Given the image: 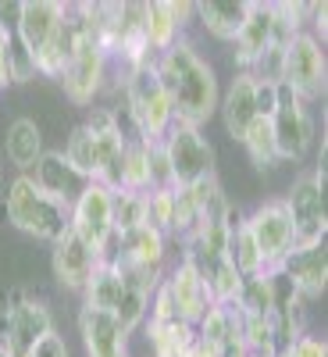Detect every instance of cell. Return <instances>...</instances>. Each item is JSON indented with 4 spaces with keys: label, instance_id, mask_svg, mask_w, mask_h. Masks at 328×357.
I'll use <instances>...</instances> for the list:
<instances>
[{
    "label": "cell",
    "instance_id": "obj_1",
    "mask_svg": "<svg viewBox=\"0 0 328 357\" xmlns=\"http://www.w3.org/2000/svg\"><path fill=\"white\" fill-rule=\"evenodd\" d=\"M154 68L161 75V86L168 93L175 122H186V126L200 129L207 118L218 111V104H221L218 75H214V68L203 61V54L189 40H178L175 47L157 54Z\"/></svg>",
    "mask_w": 328,
    "mask_h": 357
},
{
    "label": "cell",
    "instance_id": "obj_2",
    "mask_svg": "<svg viewBox=\"0 0 328 357\" xmlns=\"http://www.w3.org/2000/svg\"><path fill=\"white\" fill-rule=\"evenodd\" d=\"M129 139H132V132L122 126V111L93 107L86 122L79 129H72V136L65 143V158L89 178V183H100L111 193H118L122 154H125Z\"/></svg>",
    "mask_w": 328,
    "mask_h": 357
},
{
    "label": "cell",
    "instance_id": "obj_3",
    "mask_svg": "<svg viewBox=\"0 0 328 357\" xmlns=\"http://www.w3.org/2000/svg\"><path fill=\"white\" fill-rule=\"evenodd\" d=\"M4 211H8V222L18 232L54 243V240H61V236L68 232L72 207L65 200L50 197L47 190H40L33 183V175H15L8 193H4Z\"/></svg>",
    "mask_w": 328,
    "mask_h": 357
},
{
    "label": "cell",
    "instance_id": "obj_4",
    "mask_svg": "<svg viewBox=\"0 0 328 357\" xmlns=\"http://www.w3.org/2000/svg\"><path fill=\"white\" fill-rule=\"evenodd\" d=\"M122 97H125V118H129V132L136 139H164V132L171 129L175 114L168 104V93L161 86V75L150 65H139L122 72Z\"/></svg>",
    "mask_w": 328,
    "mask_h": 357
},
{
    "label": "cell",
    "instance_id": "obj_5",
    "mask_svg": "<svg viewBox=\"0 0 328 357\" xmlns=\"http://www.w3.org/2000/svg\"><path fill=\"white\" fill-rule=\"evenodd\" d=\"M161 143H164V158L171 172V186H196L214 175V146L196 126L171 122Z\"/></svg>",
    "mask_w": 328,
    "mask_h": 357
},
{
    "label": "cell",
    "instance_id": "obj_6",
    "mask_svg": "<svg viewBox=\"0 0 328 357\" xmlns=\"http://www.w3.org/2000/svg\"><path fill=\"white\" fill-rule=\"evenodd\" d=\"M282 204H286L289 222H292V247L325 243V229H328V218H325V168L296 175Z\"/></svg>",
    "mask_w": 328,
    "mask_h": 357
},
{
    "label": "cell",
    "instance_id": "obj_7",
    "mask_svg": "<svg viewBox=\"0 0 328 357\" xmlns=\"http://www.w3.org/2000/svg\"><path fill=\"white\" fill-rule=\"evenodd\" d=\"M50 333H54L50 307L33 293L11 289L4 307V350L11 357H29Z\"/></svg>",
    "mask_w": 328,
    "mask_h": 357
},
{
    "label": "cell",
    "instance_id": "obj_8",
    "mask_svg": "<svg viewBox=\"0 0 328 357\" xmlns=\"http://www.w3.org/2000/svg\"><path fill=\"white\" fill-rule=\"evenodd\" d=\"M75 15V11H72ZM79 22V18H75ZM107 50L100 47V40L89 33V25L79 22V43H75V54H72V65L65 68V75L57 79L65 89V97L75 104V107H86V104H93L97 93H100V86L107 79Z\"/></svg>",
    "mask_w": 328,
    "mask_h": 357
},
{
    "label": "cell",
    "instance_id": "obj_9",
    "mask_svg": "<svg viewBox=\"0 0 328 357\" xmlns=\"http://www.w3.org/2000/svg\"><path fill=\"white\" fill-rule=\"evenodd\" d=\"M272 132H275V151L279 161H304L311 143H314V118L307 104L286 86H275V104H272Z\"/></svg>",
    "mask_w": 328,
    "mask_h": 357
},
{
    "label": "cell",
    "instance_id": "obj_10",
    "mask_svg": "<svg viewBox=\"0 0 328 357\" xmlns=\"http://www.w3.org/2000/svg\"><path fill=\"white\" fill-rule=\"evenodd\" d=\"M111 204L114 193L100 183H89L75 204H72V215H68V229L79 236V240L93 250L100 261L111 257V243H114V222H111Z\"/></svg>",
    "mask_w": 328,
    "mask_h": 357
},
{
    "label": "cell",
    "instance_id": "obj_11",
    "mask_svg": "<svg viewBox=\"0 0 328 357\" xmlns=\"http://www.w3.org/2000/svg\"><path fill=\"white\" fill-rule=\"evenodd\" d=\"M325 75H328V65H325L321 40L311 33L292 36L282 50V82L279 86L292 89L307 104V100H318L325 93Z\"/></svg>",
    "mask_w": 328,
    "mask_h": 357
},
{
    "label": "cell",
    "instance_id": "obj_12",
    "mask_svg": "<svg viewBox=\"0 0 328 357\" xmlns=\"http://www.w3.org/2000/svg\"><path fill=\"white\" fill-rule=\"evenodd\" d=\"M253 243H257V254L264 261V268L272 272V268H279V261L292 250V222H289V211L282 200H267L260 204L257 211L250 218H243Z\"/></svg>",
    "mask_w": 328,
    "mask_h": 357
},
{
    "label": "cell",
    "instance_id": "obj_13",
    "mask_svg": "<svg viewBox=\"0 0 328 357\" xmlns=\"http://www.w3.org/2000/svg\"><path fill=\"white\" fill-rule=\"evenodd\" d=\"M272 47H275V15H272V4L247 0L243 25H240V33H235V40H232L235 68H240V72H250Z\"/></svg>",
    "mask_w": 328,
    "mask_h": 357
},
{
    "label": "cell",
    "instance_id": "obj_14",
    "mask_svg": "<svg viewBox=\"0 0 328 357\" xmlns=\"http://www.w3.org/2000/svg\"><path fill=\"white\" fill-rule=\"evenodd\" d=\"M275 272L304 296V301H318L328 286V250L325 243H311V247H292Z\"/></svg>",
    "mask_w": 328,
    "mask_h": 357
},
{
    "label": "cell",
    "instance_id": "obj_15",
    "mask_svg": "<svg viewBox=\"0 0 328 357\" xmlns=\"http://www.w3.org/2000/svg\"><path fill=\"white\" fill-rule=\"evenodd\" d=\"M50 247H54V250H50V272H54L57 286L72 289V293H82L86 282H89V275L97 272L100 257L89 250L72 229L61 236V240H54Z\"/></svg>",
    "mask_w": 328,
    "mask_h": 357
},
{
    "label": "cell",
    "instance_id": "obj_16",
    "mask_svg": "<svg viewBox=\"0 0 328 357\" xmlns=\"http://www.w3.org/2000/svg\"><path fill=\"white\" fill-rule=\"evenodd\" d=\"M218 111H221L225 132L240 143L247 136V129L253 126V118H260V82L250 72H235V79L228 86V93L221 97Z\"/></svg>",
    "mask_w": 328,
    "mask_h": 357
},
{
    "label": "cell",
    "instance_id": "obj_17",
    "mask_svg": "<svg viewBox=\"0 0 328 357\" xmlns=\"http://www.w3.org/2000/svg\"><path fill=\"white\" fill-rule=\"evenodd\" d=\"M164 289L171 296L178 318L189 321L193 329H196V321L211 311V304H214L211 293H207V286H203V279L193 272V264H186V261H178L171 272H164Z\"/></svg>",
    "mask_w": 328,
    "mask_h": 357
},
{
    "label": "cell",
    "instance_id": "obj_18",
    "mask_svg": "<svg viewBox=\"0 0 328 357\" xmlns=\"http://www.w3.org/2000/svg\"><path fill=\"white\" fill-rule=\"evenodd\" d=\"M65 15H68V4H61V0H22L15 11V33L29 47V54L36 57Z\"/></svg>",
    "mask_w": 328,
    "mask_h": 357
},
{
    "label": "cell",
    "instance_id": "obj_19",
    "mask_svg": "<svg viewBox=\"0 0 328 357\" xmlns=\"http://www.w3.org/2000/svg\"><path fill=\"white\" fill-rule=\"evenodd\" d=\"M33 183H36L40 190H47L50 197L65 200V204L72 207L75 197L89 186V178L65 158V151H43V158H40L36 168H33Z\"/></svg>",
    "mask_w": 328,
    "mask_h": 357
},
{
    "label": "cell",
    "instance_id": "obj_20",
    "mask_svg": "<svg viewBox=\"0 0 328 357\" xmlns=\"http://www.w3.org/2000/svg\"><path fill=\"white\" fill-rule=\"evenodd\" d=\"M196 343L207 350V357H221V354H232V350H247L235 307L232 304H211V311L196 321Z\"/></svg>",
    "mask_w": 328,
    "mask_h": 357
},
{
    "label": "cell",
    "instance_id": "obj_21",
    "mask_svg": "<svg viewBox=\"0 0 328 357\" xmlns=\"http://www.w3.org/2000/svg\"><path fill=\"white\" fill-rule=\"evenodd\" d=\"M79 336H82L86 357H122V354H129V336L118 329V321L107 311L82 307L79 311Z\"/></svg>",
    "mask_w": 328,
    "mask_h": 357
},
{
    "label": "cell",
    "instance_id": "obj_22",
    "mask_svg": "<svg viewBox=\"0 0 328 357\" xmlns=\"http://www.w3.org/2000/svg\"><path fill=\"white\" fill-rule=\"evenodd\" d=\"M193 15V4H175V0H154L146 4V40H150V54H164L182 40V29Z\"/></svg>",
    "mask_w": 328,
    "mask_h": 357
},
{
    "label": "cell",
    "instance_id": "obj_23",
    "mask_svg": "<svg viewBox=\"0 0 328 357\" xmlns=\"http://www.w3.org/2000/svg\"><path fill=\"white\" fill-rule=\"evenodd\" d=\"M75 43H79V22L68 8V15L57 22V29L50 33V40L40 47L36 54V75L43 79H61L65 68L72 65V54H75Z\"/></svg>",
    "mask_w": 328,
    "mask_h": 357
},
{
    "label": "cell",
    "instance_id": "obj_24",
    "mask_svg": "<svg viewBox=\"0 0 328 357\" xmlns=\"http://www.w3.org/2000/svg\"><path fill=\"white\" fill-rule=\"evenodd\" d=\"M4 154H8L11 168H18L22 175L29 168H36V161L43 158V129L33 118H15L4 132Z\"/></svg>",
    "mask_w": 328,
    "mask_h": 357
},
{
    "label": "cell",
    "instance_id": "obj_25",
    "mask_svg": "<svg viewBox=\"0 0 328 357\" xmlns=\"http://www.w3.org/2000/svg\"><path fill=\"white\" fill-rule=\"evenodd\" d=\"M196 329L182 318H146V347L154 357H186Z\"/></svg>",
    "mask_w": 328,
    "mask_h": 357
},
{
    "label": "cell",
    "instance_id": "obj_26",
    "mask_svg": "<svg viewBox=\"0 0 328 357\" xmlns=\"http://www.w3.org/2000/svg\"><path fill=\"white\" fill-rule=\"evenodd\" d=\"M118 250H111L114 257H125V261H136V264H146V268H164V257H168V236H161L157 229L150 225H139L136 232L122 236V240H114Z\"/></svg>",
    "mask_w": 328,
    "mask_h": 357
},
{
    "label": "cell",
    "instance_id": "obj_27",
    "mask_svg": "<svg viewBox=\"0 0 328 357\" xmlns=\"http://www.w3.org/2000/svg\"><path fill=\"white\" fill-rule=\"evenodd\" d=\"M193 11L200 15V25L211 33L214 40L221 43H232L235 33L243 25V15H247V0H203V4H193Z\"/></svg>",
    "mask_w": 328,
    "mask_h": 357
},
{
    "label": "cell",
    "instance_id": "obj_28",
    "mask_svg": "<svg viewBox=\"0 0 328 357\" xmlns=\"http://www.w3.org/2000/svg\"><path fill=\"white\" fill-rule=\"evenodd\" d=\"M125 296V282L118 279V272L111 268V261H100L97 272L89 275L86 289H82V307H93V311H107L114 314L118 301Z\"/></svg>",
    "mask_w": 328,
    "mask_h": 357
},
{
    "label": "cell",
    "instance_id": "obj_29",
    "mask_svg": "<svg viewBox=\"0 0 328 357\" xmlns=\"http://www.w3.org/2000/svg\"><path fill=\"white\" fill-rule=\"evenodd\" d=\"M118 190L125 193H150V158H146V139H129L122 154V175H118Z\"/></svg>",
    "mask_w": 328,
    "mask_h": 357
},
{
    "label": "cell",
    "instance_id": "obj_30",
    "mask_svg": "<svg viewBox=\"0 0 328 357\" xmlns=\"http://www.w3.org/2000/svg\"><path fill=\"white\" fill-rule=\"evenodd\" d=\"M228 261H232V268H235V272H240L243 279L267 272L264 261H260V254H257L253 236H250V229H247V222H243L240 215H235L232 232H228Z\"/></svg>",
    "mask_w": 328,
    "mask_h": 357
},
{
    "label": "cell",
    "instance_id": "obj_31",
    "mask_svg": "<svg viewBox=\"0 0 328 357\" xmlns=\"http://www.w3.org/2000/svg\"><path fill=\"white\" fill-rule=\"evenodd\" d=\"M247 146V154L253 161V168H275L279 165V151H275V132H272V122H267V114L253 118V126L247 129V136L240 139Z\"/></svg>",
    "mask_w": 328,
    "mask_h": 357
},
{
    "label": "cell",
    "instance_id": "obj_32",
    "mask_svg": "<svg viewBox=\"0 0 328 357\" xmlns=\"http://www.w3.org/2000/svg\"><path fill=\"white\" fill-rule=\"evenodd\" d=\"M111 222H114V240H122V236H129L139 225H146V200H143V193L118 190L114 204H111Z\"/></svg>",
    "mask_w": 328,
    "mask_h": 357
},
{
    "label": "cell",
    "instance_id": "obj_33",
    "mask_svg": "<svg viewBox=\"0 0 328 357\" xmlns=\"http://www.w3.org/2000/svg\"><path fill=\"white\" fill-rule=\"evenodd\" d=\"M196 229V193L193 186H171V232L168 240H186Z\"/></svg>",
    "mask_w": 328,
    "mask_h": 357
},
{
    "label": "cell",
    "instance_id": "obj_34",
    "mask_svg": "<svg viewBox=\"0 0 328 357\" xmlns=\"http://www.w3.org/2000/svg\"><path fill=\"white\" fill-rule=\"evenodd\" d=\"M8 72H11V82H33L36 79V57L18 40L15 25L8 29Z\"/></svg>",
    "mask_w": 328,
    "mask_h": 357
},
{
    "label": "cell",
    "instance_id": "obj_35",
    "mask_svg": "<svg viewBox=\"0 0 328 357\" xmlns=\"http://www.w3.org/2000/svg\"><path fill=\"white\" fill-rule=\"evenodd\" d=\"M292 357H328V343L321 340V336H300V340H292L289 347H286Z\"/></svg>",
    "mask_w": 328,
    "mask_h": 357
},
{
    "label": "cell",
    "instance_id": "obj_36",
    "mask_svg": "<svg viewBox=\"0 0 328 357\" xmlns=\"http://www.w3.org/2000/svg\"><path fill=\"white\" fill-rule=\"evenodd\" d=\"M29 357H72V350H68L65 336L54 329V333H50V336H47V340H43V343H40L33 354H29Z\"/></svg>",
    "mask_w": 328,
    "mask_h": 357
},
{
    "label": "cell",
    "instance_id": "obj_37",
    "mask_svg": "<svg viewBox=\"0 0 328 357\" xmlns=\"http://www.w3.org/2000/svg\"><path fill=\"white\" fill-rule=\"evenodd\" d=\"M275 357H292V354H289V350L282 347V350H275Z\"/></svg>",
    "mask_w": 328,
    "mask_h": 357
},
{
    "label": "cell",
    "instance_id": "obj_38",
    "mask_svg": "<svg viewBox=\"0 0 328 357\" xmlns=\"http://www.w3.org/2000/svg\"><path fill=\"white\" fill-rule=\"evenodd\" d=\"M247 357H275V354H247Z\"/></svg>",
    "mask_w": 328,
    "mask_h": 357
},
{
    "label": "cell",
    "instance_id": "obj_39",
    "mask_svg": "<svg viewBox=\"0 0 328 357\" xmlns=\"http://www.w3.org/2000/svg\"><path fill=\"white\" fill-rule=\"evenodd\" d=\"M0 357H11V354H8V350H4V343H0Z\"/></svg>",
    "mask_w": 328,
    "mask_h": 357
},
{
    "label": "cell",
    "instance_id": "obj_40",
    "mask_svg": "<svg viewBox=\"0 0 328 357\" xmlns=\"http://www.w3.org/2000/svg\"><path fill=\"white\" fill-rule=\"evenodd\" d=\"M122 357H129V354H122Z\"/></svg>",
    "mask_w": 328,
    "mask_h": 357
}]
</instances>
